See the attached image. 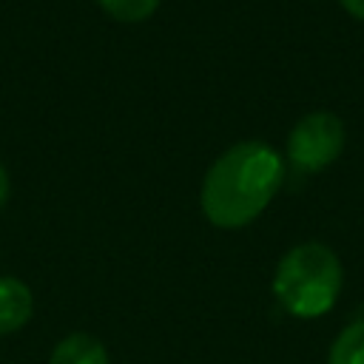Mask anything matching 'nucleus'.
I'll list each match as a JSON object with an SVG mask.
<instances>
[{
  "label": "nucleus",
  "instance_id": "obj_1",
  "mask_svg": "<svg viewBox=\"0 0 364 364\" xmlns=\"http://www.w3.org/2000/svg\"><path fill=\"white\" fill-rule=\"evenodd\" d=\"M282 182V154L262 139H245L225 148L210 162L199 191V208L213 228L239 230L262 216Z\"/></svg>",
  "mask_w": 364,
  "mask_h": 364
},
{
  "label": "nucleus",
  "instance_id": "obj_2",
  "mask_svg": "<svg viewBox=\"0 0 364 364\" xmlns=\"http://www.w3.org/2000/svg\"><path fill=\"white\" fill-rule=\"evenodd\" d=\"M341 262L324 242L293 245L273 273V296L279 307L296 318H318L330 313L341 296Z\"/></svg>",
  "mask_w": 364,
  "mask_h": 364
},
{
  "label": "nucleus",
  "instance_id": "obj_3",
  "mask_svg": "<svg viewBox=\"0 0 364 364\" xmlns=\"http://www.w3.org/2000/svg\"><path fill=\"white\" fill-rule=\"evenodd\" d=\"M347 142L344 122L330 111H310L304 114L287 134V162L301 173H318L333 165Z\"/></svg>",
  "mask_w": 364,
  "mask_h": 364
},
{
  "label": "nucleus",
  "instance_id": "obj_4",
  "mask_svg": "<svg viewBox=\"0 0 364 364\" xmlns=\"http://www.w3.org/2000/svg\"><path fill=\"white\" fill-rule=\"evenodd\" d=\"M34 313V296L17 276H0V336H11L28 324Z\"/></svg>",
  "mask_w": 364,
  "mask_h": 364
},
{
  "label": "nucleus",
  "instance_id": "obj_5",
  "mask_svg": "<svg viewBox=\"0 0 364 364\" xmlns=\"http://www.w3.org/2000/svg\"><path fill=\"white\" fill-rule=\"evenodd\" d=\"M48 364H111V358H108L105 344L97 336L68 333L54 344Z\"/></svg>",
  "mask_w": 364,
  "mask_h": 364
},
{
  "label": "nucleus",
  "instance_id": "obj_6",
  "mask_svg": "<svg viewBox=\"0 0 364 364\" xmlns=\"http://www.w3.org/2000/svg\"><path fill=\"white\" fill-rule=\"evenodd\" d=\"M327 364H364V318H355L338 330L327 350Z\"/></svg>",
  "mask_w": 364,
  "mask_h": 364
},
{
  "label": "nucleus",
  "instance_id": "obj_7",
  "mask_svg": "<svg viewBox=\"0 0 364 364\" xmlns=\"http://www.w3.org/2000/svg\"><path fill=\"white\" fill-rule=\"evenodd\" d=\"M97 3L117 23H142V20L154 17V11L159 9L162 0H97Z\"/></svg>",
  "mask_w": 364,
  "mask_h": 364
},
{
  "label": "nucleus",
  "instance_id": "obj_8",
  "mask_svg": "<svg viewBox=\"0 0 364 364\" xmlns=\"http://www.w3.org/2000/svg\"><path fill=\"white\" fill-rule=\"evenodd\" d=\"M338 3H341V9H344L350 17H355V20L364 23V0H338Z\"/></svg>",
  "mask_w": 364,
  "mask_h": 364
},
{
  "label": "nucleus",
  "instance_id": "obj_9",
  "mask_svg": "<svg viewBox=\"0 0 364 364\" xmlns=\"http://www.w3.org/2000/svg\"><path fill=\"white\" fill-rule=\"evenodd\" d=\"M9 191H11V182H9V173H6V168H3V162H0V208H3L6 199H9Z\"/></svg>",
  "mask_w": 364,
  "mask_h": 364
}]
</instances>
